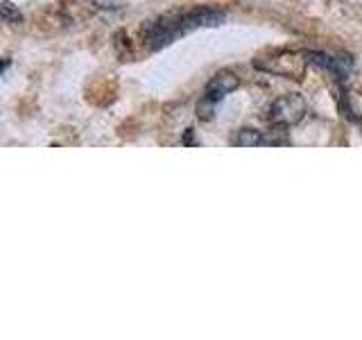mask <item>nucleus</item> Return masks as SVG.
<instances>
[{"label":"nucleus","mask_w":362,"mask_h":340,"mask_svg":"<svg viewBox=\"0 0 362 340\" xmlns=\"http://www.w3.org/2000/svg\"><path fill=\"white\" fill-rule=\"evenodd\" d=\"M254 66L265 70V73H272V75H281V77H287V79H301L303 73H306V57L303 55H297V53H274L269 55L267 59L265 57H258V59H254Z\"/></svg>","instance_id":"obj_1"},{"label":"nucleus","mask_w":362,"mask_h":340,"mask_svg":"<svg viewBox=\"0 0 362 340\" xmlns=\"http://www.w3.org/2000/svg\"><path fill=\"white\" fill-rule=\"evenodd\" d=\"M308 104L299 93H285L281 98H276L269 107V123L278 127H292L306 116Z\"/></svg>","instance_id":"obj_2"},{"label":"nucleus","mask_w":362,"mask_h":340,"mask_svg":"<svg viewBox=\"0 0 362 340\" xmlns=\"http://www.w3.org/2000/svg\"><path fill=\"white\" fill-rule=\"evenodd\" d=\"M175 16L179 35H188V32L202 28H218L225 23V12L216 10V7H195V10L179 12Z\"/></svg>","instance_id":"obj_3"},{"label":"nucleus","mask_w":362,"mask_h":340,"mask_svg":"<svg viewBox=\"0 0 362 340\" xmlns=\"http://www.w3.org/2000/svg\"><path fill=\"white\" fill-rule=\"evenodd\" d=\"M238 86H240V77H238L236 73L220 70L209 79L207 88H204V98H207L209 102H213V104H218L220 100H225L231 91H236Z\"/></svg>","instance_id":"obj_4"},{"label":"nucleus","mask_w":362,"mask_h":340,"mask_svg":"<svg viewBox=\"0 0 362 340\" xmlns=\"http://www.w3.org/2000/svg\"><path fill=\"white\" fill-rule=\"evenodd\" d=\"M306 62L312 64L317 68H326L328 73H333L337 79H344L351 73V59L347 57H331L326 53H317V50H310V53H303Z\"/></svg>","instance_id":"obj_5"},{"label":"nucleus","mask_w":362,"mask_h":340,"mask_svg":"<svg viewBox=\"0 0 362 340\" xmlns=\"http://www.w3.org/2000/svg\"><path fill=\"white\" fill-rule=\"evenodd\" d=\"M231 143L238 145V148H256V145L265 143V136H263V132H258V129L245 127V129H240V132L234 136Z\"/></svg>","instance_id":"obj_6"},{"label":"nucleus","mask_w":362,"mask_h":340,"mask_svg":"<svg viewBox=\"0 0 362 340\" xmlns=\"http://www.w3.org/2000/svg\"><path fill=\"white\" fill-rule=\"evenodd\" d=\"M0 14H3V19H5V23H21V12L16 10V7L10 3V0H5L3 5H0Z\"/></svg>","instance_id":"obj_7"}]
</instances>
